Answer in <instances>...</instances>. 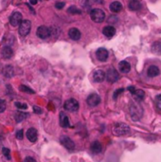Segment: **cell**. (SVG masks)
Segmentation results:
<instances>
[{"label":"cell","instance_id":"6da1fadb","mask_svg":"<svg viewBox=\"0 0 161 162\" xmlns=\"http://www.w3.org/2000/svg\"><path fill=\"white\" fill-rule=\"evenodd\" d=\"M129 112L130 116H131V119L134 121L139 120L143 117V108L139 102H133L130 104Z\"/></svg>","mask_w":161,"mask_h":162},{"label":"cell","instance_id":"7a4b0ae2","mask_svg":"<svg viewBox=\"0 0 161 162\" xmlns=\"http://www.w3.org/2000/svg\"><path fill=\"white\" fill-rule=\"evenodd\" d=\"M130 131H131V128L126 123H116L113 127V134L117 137L128 135Z\"/></svg>","mask_w":161,"mask_h":162},{"label":"cell","instance_id":"3957f363","mask_svg":"<svg viewBox=\"0 0 161 162\" xmlns=\"http://www.w3.org/2000/svg\"><path fill=\"white\" fill-rule=\"evenodd\" d=\"M91 19L96 23H102L105 19V13L101 9H94L90 12Z\"/></svg>","mask_w":161,"mask_h":162},{"label":"cell","instance_id":"277c9868","mask_svg":"<svg viewBox=\"0 0 161 162\" xmlns=\"http://www.w3.org/2000/svg\"><path fill=\"white\" fill-rule=\"evenodd\" d=\"M30 29H32V23H30V21L23 20L19 26V30H18L20 36H23V37L27 36L30 32Z\"/></svg>","mask_w":161,"mask_h":162},{"label":"cell","instance_id":"5b68a950","mask_svg":"<svg viewBox=\"0 0 161 162\" xmlns=\"http://www.w3.org/2000/svg\"><path fill=\"white\" fill-rule=\"evenodd\" d=\"M79 103L75 99H69L65 102L64 108L69 112H77L79 110Z\"/></svg>","mask_w":161,"mask_h":162},{"label":"cell","instance_id":"8992f818","mask_svg":"<svg viewBox=\"0 0 161 162\" xmlns=\"http://www.w3.org/2000/svg\"><path fill=\"white\" fill-rule=\"evenodd\" d=\"M119 79V74L115 68H109L106 72V80L110 83H116Z\"/></svg>","mask_w":161,"mask_h":162},{"label":"cell","instance_id":"52a82bcc","mask_svg":"<svg viewBox=\"0 0 161 162\" xmlns=\"http://www.w3.org/2000/svg\"><path fill=\"white\" fill-rule=\"evenodd\" d=\"M23 21V16L22 14L18 12H13L11 17H10V24L12 26V27H17V26H20V24Z\"/></svg>","mask_w":161,"mask_h":162},{"label":"cell","instance_id":"ba28073f","mask_svg":"<svg viewBox=\"0 0 161 162\" xmlns=\"http://www.w3.org/2000/svg\"><path fill=\"white\" fill-rule=\"evenodd\" d=\"M60 141H61V143H62V145L64 146L65 149L70 150V151L75 149V143L69 137L64 136V137H62L60 138Z\"/></svg>","mask_w":161,"mask_h":162},{"label":"cell","instance_id":"9c48e42d","mask_svg":"<svg viewBox=\"0 0 161 162\" xmlns=\"http://www.w3.org/2000/svg\"><path fill=\"white\" fill-rule=\"evenodd\" d=\"M86 103L90 107H95V106L99 105V103H101V97L96 93L90 94L86 99Z\"/></svg>","mask_w":161,"mask_h":162},{"label":"cell","instance_id":"30bf717a","mask_svg":"<svg viewBox=\"0 0 161 162\" xmlns=\"http://www.w3.org/2000/svg\"><path fill=\"white\" fill-rule=\"evenodd\" d=\"M36 35L41 39H47L50 35V29L45 26H40L37 29Z\"/></svg>","mask_w":161,"mask_h":162},{"label":"cell","instance_id":"8fae6325","mask_svg":"<svg viewBox=\"0 0 161 162\" xmlns=\"http://www.w3.org/2000/svg\"><path fill=\"white\" fill-rule=\"evenodd\" d=\"M106 79V73L102 70V69H98L93 73V81L96 83H102Z\"/></svg>","mask_w":161,"mask_h":162},{"label":"cell","instance_id":"7c38bea8","mask_svg":"<svg viewBox=\"0 0 161 162\" xmlns=\"http://www.w3.org/2000/svg\"><path fill=\"white\" fill-rule=\"evenodd\" d=\"M108 51H107V49H103V48H101L99 49L96 52V57L99 61L101 62H105L107 59H108Z\"/></svg>","mask_w":161,"mask_h":162},{"label":"cell","instance_id":"4fadbf2b","mask_svg":"<svg viewBox=\"0 0 161 162\" xmlns=\"http://www.w3.org/2000/svg\"><path fill=\"white\" fill-rule=\"evenodd\" d=\"M1 55L4 59H11L13 55V51L9 46H4L1 49Z\"/></svg>","mask_w":161,"mask_h":162},{"label":"cell","instance_id":"5bb4252c","mask_svg":"<svg viewBox=\"0 0 161 162\" xmlns=\"http://www.w3.org/2000/svg\"><path fill=\"white\" fill-rule=\"evenodd\" d=\"M60 125L64 128H67V127L70 126L69 119H68V117L64 112L60 113Z\"/></svg>","mask_w":161,"mask_h":162},{"label":"cell","instance_id":"9a60e30c","mask_svg":"<svg viewBox=\"0 0 161 162\" xmlns=\"http://www.w3.org/2000/svg\"><path fill=\"white\" fill-rule=\"evenodd\" d=\"M37 130L35 128H29L27 132V137L30 142H35L37 140Z\"/></svg>","mask_w":161,"mask_h":162},{"label":"cell","instance_id":"2e32d148","mask_svg":"<svg viewBox=\"0 0 161 162\" xmlns=\"http://www.w3.org/2000/svg\"><path fill=\"white\" fill-rule=\"evenodd\" d=\"M68 36L70 37V39L74 40V41H77L81 38V32L76 28H72L69 29V32H68Z\"/></svg>","mask_w":161,"mask_h":162},{"label":"cell","instance_id":"e0dca14e","mask_svg":"<svg viewBox=\"0 0 161 162\" xmlns=\"http://www.w3.org/2000/svg\"><path fill=\"white\" fill-rule=\"evenodd\" d=\"M132 95L136 100V102H141L145 98V92L141 89H136L132 93Z\"/></svg>","mask_w":161,"mask_h":162},{"label":"cell","instance_id":"ac0fdd59","mask_svg":"<svg viewBox=\"0 0 161 162\" xmlns=\"http://www.w3.org/2000/svg\"><path fill=\"white\" fill-rule=\"evenodd\" d=\"M119 68L120 72L128 73V72H130V70H131V66H130V64L127 61H121L119 64Z\"/></svg>","mask_w":161,"mask_h":162},{"label":"cell","instance_id":"d6986e66","mask_svg":"<svg viewBox=\"0 0 161 162\" xmlns=\"http://www.w3.org/2000/svg\"><path fill=\"white\" fill-rule=\"evenodd\" d=\"M110 11L114 13H118L122 10V4L119 1H114L110 4L109 6Z\"/></svg>","mask_w":161,"mask_h":162},{"label":"cell","instance_id":"ffe728a7","mask_svg":"<svg viewBox=\"0 0 161 162\" xmlns=\"http://www.w3.org/2000/svg\"><path fill=\"white\" fill-rule=\"evenodd\" d=\"M159 73H160V70L156 66H151L147 70V75L149 77H151V78H154V77L158 76Z\"/></svg>","mask_w":161,"mask_h":162},{"label":"cell","instance_id":"44dd1931","mask_svg":"<svg viewBox=\"0 0 161 162\" xmlns=\"http://www.w3.org/2000/svg\"><path fill=\"white\" fill-rule=\"evenodd\" d=\"M91 151L92 153H94V154H99L102 151V145L101 142H99V141H94L93 143L91 144Z\"/></svg>","mask_w":161,"mask_h":162},{"label":"cell","instance_id":"7402d4cb","mask_svg":"<svg viewBox=\"0 0 161 162\" xmlns=\"http://www.w3.org/2000/svg\"><path fill=\"white\" fill-rule=\"evenodd\" d=\"M102 33L106 37H112L115 35V33H116V29H115V28L112 26H106L102 29Z\"/></svg>","mask_w":161,"mask_h":162},{"label":"cell","instance_id":"603a6c76","mask_svg":"<svg viewBox=\"0 0 161 162\" xmlns=\"http://www.w3.org/2000/svg\"><path fill=\"white\" fill-rule=\"evenodd\" d=\"M128 7H129L130 11L136 12V11H139L140 9L141 5H140L139 0H131V1H130L129 4H128Z\"/></svg>","mask_w":161,"mask_h":162},{"label":"cell","instance_id":"cb8c5ba5","mask_svg":"<svg viewBox=\"0 0 161 162\" xmlns=\"http://www.w3.org/2000/svg\"><path fill=\"white\" fill-rule=\"evenodd\" d=\"M3 75L6 78H12L13 76V67L12 66H6L3 69Z\"/></svg>","mask_w":161,"mask_h":162},{"label":"cell","instance_id":"d4e9b609","mask_svg":"<svg viewBox=\"0 0 161 162\" xmlns=\"http://www.w3.org/2000/svg\"><path fill=\"white\" fill-rule=\"evenodd\" d=\"M151 49L156 54V55H161V43L160 42H155L152 45Z\"/></svg>","mask_w":161,"mask_h":162},{"label":"cell","instance_id":"484cf974","mask_svg":"<svg viewBox=\"0 0 161 162\" xmlns=\"http://www.w3.org/2000/svg\"><path fill=\"white\" fill-rule=\"evenodd\" d=\"M28 116H29L28 113H24V112L19 111V112L15 113V117L14 118H15V120H16L17 122H21V121H23L24 120H26Z\"/></svg>","mask_w":161,"mask_h":162},{"label":"cell","instance_id":"4316f807","mask_svg":"<svg viewBox=\"0 0 161 162\" xmlns=\"http://www.w3.org/2000/svg\"><path fill=\"white\" fill-rule=\"evenodd\" d=\"M67 12L68 13H70V14H80V13H82V11L81 10H79V9H77L75 6H71L69 9L67 10Z\"/></svg>","mask_w":161,"mask_h":162},{"label":"cell","instance_id":"83f0119b","mask_svg":"<svg viewBox=\"0 0 161 162\" xmlns=\"http://www.w3.org/2000/svg\"><path fill=\"white\" fill-rule=\"evenodd\" d=\"M19 89L23 92H27V93H30V94H34V91L32 89V88H29L26 86H24V84H22V86H19Z\"/></svg>","mask_w":161,"mask_h":162},{"label":"cell","instance_id":"f1b7e54d","mask_svg":"<svg viewBox=\"0 0 161 162\" xmlns=\"http://www.w3.org/2000/svg\"><path fill=\"white\" fill-rule=\"evenodd\" d=\"M6 110V103L0 99V113H3Z\"/></svg>","mask_w":161,"mask_h":162},{"label":"cell","instance_id":"f546056e","mask_svg":"<svg viewBox=\"0 0 161 162\" xmlns=\"http://www.w3.org/2000/svg\"><path fill=\"white\" fill-rule=\"evenodd\" d=\"M2 152H3V154H4V156L7 157V159H11V156H10L11 152H10V150H9V149H7V148H3V149H2Z\"/></svg>","mask_w":161,"mask_h":162},{"label":"cell","instance_id":"4dcf8cb0","mask_svg":"<svg viewBox=\"0 0 161 162\" xmlns=\"http://www.w3.org/2000/svg\"><path fill=\"white\" fill-rule=\"evenodd\" d=\"M123 92V88H119V89H118L117 91H115V93H114V96H113V98H114V100H117V98H118V96L120 94V93H122Z\"/></svg>","mask_w":161,"mask_h":162},{"label":"cell","instance_id":"1f68e13d","mask_svg":"<svg viewBox=\"0 0 161 162\" xmlns=\"http://www.w3.org/2000/svg\"><path fill=\"white\" fill-rule=\"evenodd\" d=\"M15 106H16L17 108H19V109H27V108H28L27 104H25V103H15Z\"/></svg>","mask_w":161,"mask_h":162},{"label":"cell","instance_id":"d6a6232c","mask_svg":"<svg viewBox=\"0 0 161 162\" xmlns=\"http://www.w3.org/2000/svg\"><path fill=\"white\" fill-rule=\"evenodd\" d=\"M65 2H57L56 4H55V7H56V9H58V10H62L63 8L65 7Z\"/></svg>","mask_w":161,"mask_h":162},{"label":"cell","instance_id":"836d02e7","mask_svg":"<svg viewBox=\"0 0 161 162\" xmlns=\"http://www.w3.org/2000/svg\"><path fill=\"white\" fill-rule=\"evenodd\" d=\"M33 111H34V113H36V114H42V113H43L42 108L39 107V106H33Z\"/></svg>","mask_w":161,"mask_h":162},{"label":"cell","instance_id":"e575fe53","mask_svg":"<svg viewBox=\"0 0 161 162\" xmlns=\"http://www.w3.org/2000/svg\"><path fill=\"white\" fill-rule=\"evenodd\" d=\"M23 132H24V131H23V130H19L18 132L16 133V137H17V140H23Z\"/></svg>","mask_w":161,"mask_h":162},{"label":"cell","instance_id":"d590c367","mask_svg":"<svg viewBox=\"0 0 161 162\" xmlns=\"http://www.w3.org/2000/svg\"><path fill=\"white\" fill-rule=\"evenodd\" d=\"M24 162H36V160L33 158V157H28L25 158Z\"/></svg>","mask_w":161,"mask_h":162},{"label":"cell","instance_id":"8d00e7d4","mask_svg":"<svg viewBox=\"0 0 161 162\" xmlns=\"http://www.w3.org/2000/svg\"><path fill=\"white\" fill-rule=\"evenodd\" d=\"M128 90H129L130 92H131V94H132V93H133V92H134V91L136 90V88H135L134 86H129V87H128Z\"/></svg>","mask_w":161,"mask_h":162},{"label":"cell","instance_id":"74e56055","mask_svg":"<svg viewBox=\"0 0 161 162\" xmlns=\"http://www.w3.org/2000/svg\"><path fill=\"white\" fill-rule=\"evenodd\" d=\"M29 2L32 5H36L37 4V0H29Z\"/></svg>","mask_w":161,"mask_h":162},{"label":"cell","instance_id":"f35d334b","mask_svg":"<svg viewBox=\"0 0 161 162\" xmlns=\"http://www.w3.org/2000/svg\"><path fill=\"white\" fill-rule=\"evenodd\" d=\"M156 100H157L158 102H161V94H159V95L156 96Z\"/></svg>","mask_w":161,"mask_h":162},{"label":"cell","instance_id":"ab89813d","mask_svg":"<svg viewBox=\"0 0 161 162\" xmlns=\"http://www.w3.org/2000/svg\"><path fill=\"white\" fill-rule=\"evenodd\" d=\"M157 107H158V109L161 110V102H159V103H157Z\"/></svg>","mask_w":161,"mask_h":162}]
</instances>
